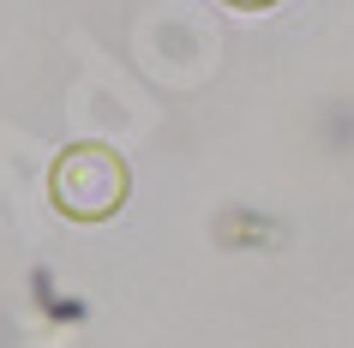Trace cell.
Returning <instances> with one entry per match:
<instances>
[{
	"instance_id": "6da1fadb",
	"label": "cell",
	"mask_w": 354,
	"mask_h": 348,
	"mask_svg": "<svg viewBox=\"0 0 354 348\" xmlns=\"http://www.w3.org/2000/svg\"><path fill=\"white\" fill-rule=\"evenodd\" d=\"M127 199V163L102 145H78L55 163V204L78 222H102Z\"/></svg>"
},
{
	"instance_id": "7a4b0ae2",
	"label": "cell",
	"mask_w": 354,
	"mask_h": 348,
	"mask_svg": "<svg viewBox=\"0 0 354 348\" xmlns=\"http://www.w3.org/2000/svg\"><path fill=\"white\" fill-rule=\"evenodd\" d=\"M228 6H277V0H228Z\"/></svg>"
}]
</instances>
